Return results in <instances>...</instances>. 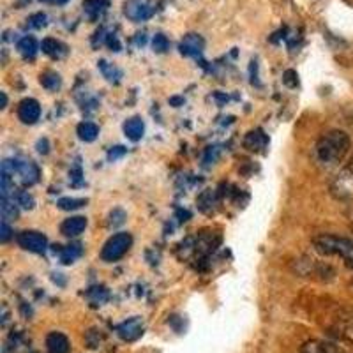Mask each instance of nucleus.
<instances>
[{
    "label": "nucleus",
    "mask_w": 353,
    "mask_h": 353,
    "mask_svg": "<svg viewBox=\"0 0 353 353\" xmlns=\"http://www.w3.org/2000/svg\"><path fill=\"white\" fill-rule=\"evenodd\" d=\"M350 150V137L345 131H329L318 140L316 159L321 166L332 168L339 165Z\"/></svg>",
    "instance_id": "1"
},
{
    "label": "nucleus",
    "mask_w": 353,
    "mask_h": 353,
    "mask_svg": "<svg viewBox=\"0 0 353 353\" xmlns=\"http://www.w3.org/2000/svg\"><path fill=\"white\" fill-rule=\"evenodd\" d=\"M316 251L330 256H339L345 260L346 265L353 267V241L337 235H318L313 241Z\"/></svg>",
    "instance_id": "2"
},
{
    "label": "nucleus",
    "mask_w": 353,
    "mask_h": 353,
    "mask_svg": "<svg viewBox=\"0 0 353 353\" xmlns=\"http://www.w3.org/2000/svg\"><path fill=\"white\" fill-rule=\"evenodd\" d=\"M330 193L337 200H350L353 198V157L348 165L337 173L330 184Z\"/></svg>",
    "instance_id": "3"
},
{
    "label": "nucleus",
    "mask_w": 353,
    "mask_h": 353,
    "mask_svg": "<svg viewBox=\"0 0 353 353\" xmlns=\"http://www.w3.org/2000/svg\"><path fill=\"white\" fill-rule=\"evenodd\" d=\"M132 244V237L129 233L122 232L113 235L112 239H108L105 245H103V251H101V258L105 261H117L121 260L125 253L129 251Z\"/></svg>",
    "instance_id": "4"
},
{
    "label": "nucleus",
    "mask_w": 353,
    "mask_h": 353,
    "mask_svg": "<svg viewBox=\"0 0 353 353\" xmlns=\"http://www.w3.org/2000/svg\"><path fill=\"white\" fill-rule=\"evenodd\" d=\"M17 241L20 248H23L25 251H30V253H44L48 248V239L44 237L43 233L32 232V230L21 232Z\"/></svg>",
    "instance_id": "5"
},
{
    "label": "nucleus",
    "mask_w": 353,
    "mask_h": 353,
    "mask_svg": "<svg viewBox=\"0 0 353 353\" xmlns=\"http://www.w3.org/2000/svg\"><path fill=\"white\" fill-rule=\"evenodd\" d=\"M14 175L20 179V182L23 185H34L39 181V168L34 165L32 161L14 159V173H12V179H14Z\"/></svg>",
    "instance_id": "6"
},
{
    "label": "nucleus",
    "mask_w": 353,
    "mask_h": 353,
    "mask_svg": "<svg viewBox=\"0 0 353 353\" xmlns=\"http://www.w3.org/2000/svg\"><path fill=\"white\" fill-rule=\"evenodd\" d=\"M117 334L124 341H137L138 337L143 336V320L141 318H131V320L122 321L121 325H117Z\"/></svg>",
    "instance_id": "7"
},
{
    "label": "nucleus",
    "mask_w": 353,
    "mask_h": 353,
    "mask_svg": "<svg viewBox=\"0 0 353 353\" xmlns=\"http://www.w3.org/2000/svg\"><path fill=\"white\" fill-rule=\"evenodd\" d=\"M154 14V8L145 0H129L125 4V17L132 21L149 20Z\"/></svg>",
    "instance_id": "8"
},
{
    "label": "nucleus",
    "mask_w": 353,
    "mask_h": 353,
    "mask_svg": "<svg viewBox=\"0 0 353 353\" xmlns=\"http://www.w3.org/2000/svg\"><path fill=\"white\" fill-rule=\"evenodd\" d=\"M18 117L23 124H36L41 117V106L36 99H23L18 106Z\"/></svg>",
    "instance_id": "9"
},
{
    "label": "nucleus",
    "mask_w": 353,
    "mask_h": 353,
    "mask_svg": "<svg viewBox=\"0 0 353 353\" xmlns=\"http://www.w3.org/2000/svg\"><path fill=\"white\" fill-rule=\"evenodd\" d=\"M244 147L251 152H261L263 154L269 147V137L265 134L261 129H253L249 131L244 138Z\"/></svg>",
    "instance_id": "10"
},
{
    "label": "nucleus",
    "mask_w": 353,
    "mask_h": 353,
    "mask_svg": "<svg viewBox=\"0 0 353 353\" xmlns=\"http://www.w3.org/2000/svg\"><path fill=\"white\" fill-rule=\"evenodd\" d=\"M205 48V41L196 34H188L181 43V52L189 57H200Z\"/></svg>",
    "instance_id": "11"
},
{
    "label": "nucleus",
    "mask_w": 353,
    "mask_h": 353,
    "mask_svg": "<svg viewBox=\"0 0 353 353\" xmlns=\"http://www.w3.org/2000/svg\"><path fill=\"white\" fill-rule=\"evenodd\" d=\"M87 228V219L83 216H74L65 219L61 225V233L65 237H78Z\"/></svg>",
    "instance_id": "12"
},
{
    "label": "nucleus",
    "mask_w": 353,
    "mask_h": 353,
    "mask_svg": "<svg viewBox=\"0 0 353 353\" xmlns=\"http://www.w3.org/2000/svg\"><path fill=\"white\" fill-rule=\"evenodd\" d=\"M46 348L50 353H69V339L62 332H50L46 336Z\"/></svg>",
    "instance_id": "13"
},
{
    "label": "nucleus",
    "mask_w": 353,
    "mask_h": 353,
    "mask_svg": "<svg viewBox=\"0 0 353 353\" xmlns=\"http://www.w3.org/2000/svg\"><path fill=\"white\" fill-rule=\"evenodd\" d=\"M301 353H345L339 346L332 345L329 341H307L304 346H302Z\"/></svg>",
    "instance_id": "14"
},
{
    "label": "nucleus",
    "mask_w": 353,
    "mask_h": 353,
    "mask_svg": "<svg viewBox=\"0 0 353 353\" xmlns=\"http://www.w3.org/2000/svg\"><path fill=\"white\" fill-rule=\"evenodd\" d=\"M124 132H125V137H128L131 141L141 140V137H143V132H145L143 121H141L140 117H132V119L125 121Z\"/></svg>",
    "instance_id": "15"
},
{
    "label": "nucleus",
    "mask_w": 353,
    "mask_h": 353,
    "mask_svg": "<svg viewBox=\"0 0 353 353\" xmlns=\"http://www.w3.org/2000/svg\"><path fill=\"white\" fill-rule=\"evenodd\" d=\"M41 48H43V52L46 55L52 57V59H62L68 53V46L64 43H61V41L52 39V37L44 39L43 44H41Z\"/></svg>",
    "instance_id": "16"
},
{
    "label": "nucleus",
    "mask_w": 353,
    "mask_h": 353,
    "mask_svg": "<svg viewBox=\"0 0 353 353\" xmlns=\"http://www.w3.org/2000/svg\"><path fill=\"white\" fill-rule=\"evenodd\" d=\"M337 329L345 339H348L350 343H353V309L345 311L341 316L337 318Z\"/></svg>",
    "instance_id": "17"
},
{
    "label": "nucleus",
    "mask_w": 353,
    "mask_h": 353,
    "mask_svg": "<svg viewBox=\"0 0 353 353\" xmlns=\"http://www.w3.org/2000/svg\"><path fill=\"white\" fill-rule=\"evenodd\" d=\"M37 50H39V44H37V41L34 39L32 36L21 37L20 43H18V52L21 53V57H23V59H34L37 53Z\"/></svg>",
    "instance_id": "18"
},
{
    "label": "nucleus",
    "mask_w": 353,
    "mask_h": 353,
    "mask_svg": "<svg viewBox=\"0 0 353 353\" xmlns=\"http://www.w3.org/2000/svg\"><path fill=\"white\" fill-rule=\"evenodd\" d=\"M83 8L90 20H97L103 14V11L108 8V0H85Z\"/></svg>",
    "instance_id": "19"
},
{
    "label": "nucleus",
    "mask_w": 353,
    "mask_h": 353,
    "mask_svg": "<svg viewBox=\"0 0 353 353\" xmlns=\"http://www.w3.org/2000/svg\"><path fill=\"white\" fill-rule=\"evenodd\" d=\"M78 132V138H80L81 141H94L97 138V134H99V128H97L94 122H81L80 125H78L77 129Z\"/></svg>",
    "instance_id": "20"
},
{
    "label": "nucleus",
    "mask_w": 353,
    "mask_h": 353,
    "mask_svg": "<svg viewBox=\"0 0 353 353\" xmlns=\"http://www.w3.org/2000/svg\"><path fill=\"white\" fill-rule=\"evenodd\" d=\"M39 81H41V85H43L44 88H48V90H59V88H61V85H62L61 74H59V72H55V71L43 72V74H41V78H39Z\"/></svg>",
    "instance_id": "21"
},
{
    "label": "nucleus",
    "mask_w": 353,
    "mask_h": 353,
    "mask_svg": "<svg viewBox=\"0 0 353 353\" xmlns=\"http://www.w3.org/2000/svg\"><path fill=\"white\" fill-rule=\"evenodd\" d=\"M87 297L94 305H103L110 299V293L105 286H94L87 292Z\"/></svg>",
    "instance_id": "22"
},
{
    "label": "nucleus",
    "mask_w": 353,
    "mask_h": 353,
    "mask_svg": "<svg viewBox=\"0 0 353 353\" xmlns=\"http://www.w3.org/2000/svg\"><path fill=\"white\" fill-rule=\"evenodd\" d=\"M80 254H81V245L80 244H69V245H65V248H62L61 260H62V263L69 265V263H72V261L77 260Z\"/></svg>",
    "instance_id": "23"
},
{
    "label": "nucleus",
    "mask_w": 353,
    "mask_h": 353,
    "mask_svg": "<svg viewBox=\"0 0 353 353\" xmlns=\"http://www.w3.org/2000/svg\"><path fill=\"white\" fill-rule=\"evenodd\" d=\"M18 219V207L14 205V201H11L9 198H2V221L9 223V221Z\"/></svg>",
    "instance_id": "24"
},
{
    "label": "nucleus",
    "mask_w": 353,
    "mask_h": 353,
    "mask_svg": "<svg viewBox=\"0 0 353 353\" xmlns=\"http://www.w3.org/2000/svg\"><path fill=\"white\" fill-rule=\"evenodd\" d=\"M99 68L101 71H103V74H105V78H108V81H119L122 78V71L121 69H117L113 64H108L106 61H101L99 62Z\"/></svg>",
    "instance_id": "25"
},
{
    "label": "nucleus",
    "mask_w": 353,
    "mask_h": 353,
    "mask_svg": "<svg viewBox=\"0 0 353 353\" xmlns=\"http://www.w3.org/2000/svg\"><path fill=\"white\" fill-rule=\"evenodd\" d=\"M57 205L62 210H77L87 205V200H83V198H61Z\"/></svg>",
    "instance_id": "26"
},
{
    "label": "nucleus",
    "mask_w": 353,
    "mask_h": 353,
    "mask_svg": "<svg viewBox=\"0 0 353 353\" xmlns=\"http://www.w3.org/2000/svg\"><path fill=\"white\" fill-rule=\"evenodd\" d=\"M125 212L122 209H113L112 212H110V219H108V226L110 228H119V226H122L125 223Z\"/></svg>",
    "instance_id": "27"
},
{
    "label": "nucleus",
    "mask_w": 353,
    "mask_h": 353,
    "mask_svg": "<svg viewBox=\"0 0 353 353\" xmlns=\"http://www.w3.org/2000/svg\"><path fill=\"white\" fill-rule=\"evenodd\" d=\"M17 203L20 205L21 209L30 210V209H34V205H36V201H34V198L30 196V194H28L27 191H18V193H17Z\"/></svg>",
    "instance_id": "28"
},
{
    "label": "nucleus",
    "mask_w": 353,
    "mask_h": 353,
    "mask_svg": "<svg viewBox=\"0 0 353 353\" xmlns=\"http://www.w3.org/2000/svg\"><path fill=\"white\" fill-rule=\"evenodd\" d=\"M152 48L154 52L157 53H165L166 50L170 48V41L166 39V36H163V34H156L152 39Z\"/></svg>",
    "instance_id": "29"
},
{
    "label": "nucleus",
    "mask_w": 353,
    "mask_h": 353,
    "mask_svg": "<svg viewBox=\"0 0 353 353\" xmlns=\"http://www.w3.org/2000/svg\"><path fill=\"white\" fill-rule=\"evenodd\" d=\"M46 14L44 12H36V14H32V17L28 18V23H30V27L34 28H43L44 25H46Z\"/></svg>",
    "instance_id": "30"
},
{
    "label": "nucleus",
    "mask_w": 353,
    "mask_h": 353,
    "mask_svg": "<svg viewBox=\"0 0 353 353\" xmlns=\"http://www.w3.org/2000/svg\"><path fill=\"white\" fill-rule=\"evenodd\" d=\"M217 157H219V147H209V149L205 150V157L203 163L205 165H210V163H216Z\"/></svg>",
    "instance_id": "31"
},
{
    "label": "nucleus",
    "mask_w": 353,
    "mask_h": 353,
    "mask_svg": "<svg viewBox=\"0 0 353 353\" xmlns=\"http://www.w3.org/2000/svg\"><path fill=\"white\" fill-rule=\"evenodd\" d=\"M283 81H285V85H288V87L295 88L299 85V77L297 72L292 71V69H288V71L283 74Z\"/></svg>",
    "instance_id": "32"
},
{
    "label": "nucleus",
    "mask_w": 353,
    "mask_h": 353,
    "mask_svg": "<svg viewBox=\"0 0 353 353\" xmlns=\"http://www.w3.org/2000/svg\"><path fill=\"white\" fill-rule=\"evenodd\" d=\"M11 239V228L6 221H2V226H0V241L8 242Z\"/></svg>",
    "instance_id": "33"
},
{
    "label": "nucleus",
    "mask_w": 353,
    "mask_h": 353,
    "mask_svg": "<svg viewBox=\"0 0 353 353\" xmlns=\"http://www.w3.org/2000/svg\"><path fill=\"white\" fill-rule=\"evenodd\" d=\"M125 152H128V150H125L124 147H113V149L110 150V152H108V161H115V159H119V157L124 156Z\"/></svg>",
    "instance_id": "34"
},
{
    "label": "nucleus",
    "mask_w": 353,
    "mask_h": 353,
    "mask_svg": "<svg viewBox=\"0 0 353 353\" xmlns=\"http://www.w3.org/2000/svg\"><path fill=\"white\" fill-rule=\"evenodd\" d=\"M106 43H108L110 48H113V52H119V50H121V43H119V39H117L113 34H110V36L106 37Z\"/></svg>",
    "instance_id": "35"
},
{
    "label": "nucleus",
    "mask_w": 353,
    "mask_h": 353,
    "mask_svg": "<svg viewBox=\"0 0 353 353\" xmlns=\"http://www.w3.org/2000/svg\"><path fill=\"white\" fill-rule=\"evenodd\" d=\"M37 152H39V154H48V141L41 140L39 143H37Z\"/></svg>",
    "instance_id": "36"
},
{
    "label": "nucleus",
    "mask_w": 353,
    "mask_h": 353,
    "mask_svg": "<svg viewBox=\"0 0 353 353\" xmlns=\"http://www.w3.org/2000/svg\"><path fill=\"white\" fill-rule=\"evenodd\" d=\"M44 4H65L68 0H41Z\"/></svg>",
    "instance_id": "37"
},
{
    "label": "nucleus",
    "mask_w": 353,
    "mask_h": 353,
    "mask_svg": "<svg viewBox=\"0 0 353 353\" xmlns=\"http://www.w3.org/2000/svg\"><path fill=\"white\" fill-rule=\"evenodd\" d=\"M170 103H172V105H175V106H179V105H182V103H184V99H182V97H172V99H170Z\"/></svg>",
    "instance_id": "38"
},
{
    "label": "nucleus",
    "mask_w": 353,
    "mask_h": 353,
    "mask_svg": "<svg viewBox=\"0 0 353 353\" xmlns=\"http://www.w3.org/2000/svg\"><path fill=\"white\" fill-rule=\"evenodd\" d=\"M0 97H2V106H0V108H6V105H8V96H6V92H2Z\"/></svg>",
    "instance_id": "39"
}]
</instances>
